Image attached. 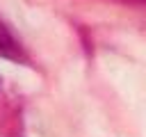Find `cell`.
<instances>
[{
	"mask_svg": "<svg viewBox=\"0 0 146 137\" xmlns=\"http://www.w3.org/2000/svg\"><path fill=\"white\" fill-rule=\"evenodd\" d=\"M0 57L14 59V62H25V53H23L21 43L16 41V37L2 21H0Z\"/></svg>",
	"mask_w": 146,
	"mask_h": 137,
	"instance_id": "6da1fadb",
	"label": "cell"
}]
</instances>
